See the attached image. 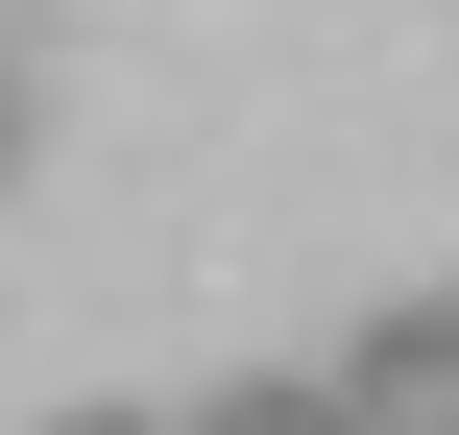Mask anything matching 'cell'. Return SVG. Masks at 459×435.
<instances>
[{"instance_id": "2", "label": "cell", "mask_w": 459, "mask_h": 435, "mask_svg": "<svg viewBox=\"0 0 459 435\" xmlns=\"http://www.w3.org/2000/svg\"><path fill=\"white\" fill-rule=\"evenodd\" d=\"M194 435H363V412H339V387H218Z\"/></svg>"}, {"instance_id": "1", "label": "cell", "mask_w": 459, "mask_h": 435, "mask_svg": "<svg viewBox=\"0 0 459 435\" xmlns=\"http://www.w3.org/2000/svg\"><path fill=\"white\" fill-rule=\"evenodd\" d=\"M339 412H363V435H459V291H411V315H363Z\"/></svg>"}, {"instance_id": "3", "label": "cell", "mask_w": 459, "mask_h": 435, "mask_svg": "<svg viewBox=\"0 0 459 435\" xmlns=\"http://www.w3.org/2000/svg\"><path fill=\"white\" fill-rule=\"evenodd\" d=\"M48 435H169V412H48Z\"/></svg>"}, {"instance_id": "4", "label": "cell", "mask_w": 459, "mask_h": 435, "mask_svg": "<svg viewBox=\"0 0 459 435\" xmlns=\"http://www.w3.org/2000/svg\"><path fill=\"white\" fill-rule=\"evenodd\" d=\"M0 170H24V97H0Z\"/></svg>"}]
</instances>
